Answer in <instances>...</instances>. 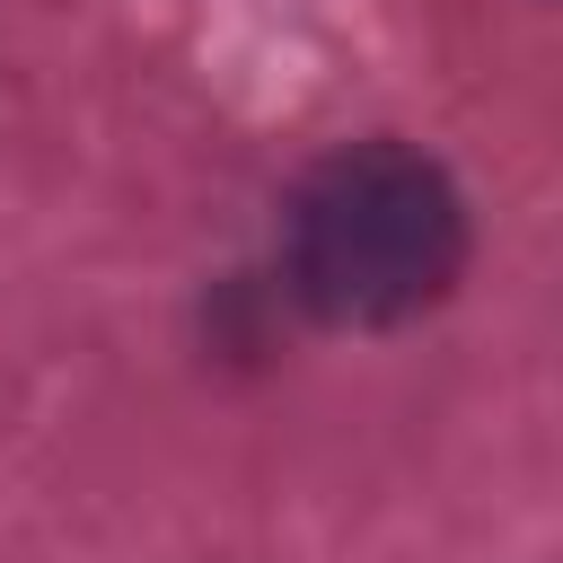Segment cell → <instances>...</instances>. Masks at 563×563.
Returning <instances> with one entry per match:
<instances>
[{"instance_id":"obj_1","label":"cell","mask_w":563,"mask_h":563,"mask_svg":"<svg viewBox=\"0 0 563 563\" xmlns=\"http://www.w3.org/2000/svg\"><path fill=\"white\" fill-rule=\"evenodd\" d=\"M282 264L325 325H405L466 273V202L440 158L405 141H352L308 167L282 220Z\"/></svg>"}]
</instances>
